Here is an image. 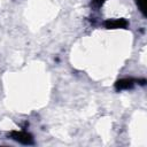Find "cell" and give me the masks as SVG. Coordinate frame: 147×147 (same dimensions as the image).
<instances>
[{
  "instance_id": "1",
  "label": "cell",
  "mask_w": 147,
  "mask_h": 147,
  "mask_svg": "<svg viewBox=\"0 0 147 147\" xmlns=\"http://www.w3.org/2000/svg\"><path fill=\"white\" fill-rule=\"evenodd\" d=\"M13 137L15 140H17L22 144H32V138L26 132H14Z\"/></svg>"
},
{
  "instance_id": "2",
  "label": "cell",
  "mask_w": 147,
  "mask_h": 147,
  "mask_svg": "<svg viewBox=\"0 0 147 147\" xmlns=\"http://www.w3.org/2000/svg\"><path fill=\"white\" fill-rule=\"evenodd\" d=\"M132 85H133V80L132 79H122V80H118L116 83V87L119 88V90L130 88V87H132Z\"/></svg>"
},
{
  "instance_id": "3",
  "label": "cell",
  "mask_w": 147,
  "mask_h": 147,
  "mask_svg": "<svg viewBox=\"0 0 147 147\" xmlns=\"http://www.w3.org/2000/svg\"><path fill=\"white\" fill-rule=\"evenodd\" d=\"M126 25V22L125 21H119V20H117V21H111V22H108L107 23V28H124Z\"/></svg>"
},
{
  "instance_id": "4",
  "label": "cell",
  "mask_w": 147,
  "mask_h": 147,
  "mask_svg": "<svg viewBox=\"0 0 147 147\" xmlns=\"http://www.w3.org/2000/svg\"><path fill=\"white\" fill-rule=\"evenodd\" d=\"M139 7H140V10L145 14V6H146V0H137Z\"/></svg>"
}]
</instances>
